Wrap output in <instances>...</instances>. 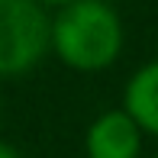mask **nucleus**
<instances>
[{"instance_id":"nucleus-2","label":"nucleus","mask_w":158,"mask_h":158,"mask_svg":"<svg viewBox=\"0 0 158 158\" xmlns=\"http://www.w3.org/2000/svg\"><path fill=\"white\" fill-rule=\"evenodd\" d=\"M52 48V19L39 0H0V77L32 71Z\"/></svg>"},{"instance_id":"nucleus-3","label":"nucleus","mask_w":158,"mask_h":158,"mask_svg":"<svg viewBox=\"0 0 158 158\" xmlns=\"http://www.w3.org/2000/svg\"><path fill=\"white\" fill-rule=\"evenodd\" d=\"M84 152L87 158H139L142 129L126 110H106L87 126Z\"/></svg>"},{"instance_id":"nucleus-1","label":"nucleus","mask_w":158,"mask_h":158,"mask_svg":"<svg viewBox=\"0 0 158 158\" xmlns=\"http://www.w3.org/2000/svg\"><path fill=\"white\" fill-rule=\"evenodd\" d=\"M52 52L74 71H103L123 52L119 13L103 0H74L52 19Z\"/></svg>"},{"instance_id":"nucleus-6","label":"nucleus","mask_w":158,"mask_h":158,"mask_svg":"<svg viewBox=\"0 0 158 158\" xmlns=\"http://www.w3.org/2000/svg\"><path fill=\"white\" fill-rule=\"evenodd\" d=\"M39 3H42V6H58V10H61V6L74 3V0H39Z\"/></svg>"},{"instance_id":"nucleus-4","label":"nucleus","mask_w":158,"mask_h":158,"mask_svg":"<svg viewBox=\"0 0 158 158\" xmlns=\"http://www.w3.org/2000/svg\"><path fill=\"white\" fill-rule=\"evenodd\" d=\"M123 110L135 119V126L148 135H158V58L142 64L126 81Z\"/></svg>"},{"instance_id":"nucleus-7","label":"nucleus","mask_w":158,"mask_h":158,"mask_svg":"<svg viewBox=\"0 0 158 158\" xmlns=\"http://www.w3.org/2000/svg\"><path fill=\"white\" fill-rule=\"evenodd\" d=\"M155 158H158V155H155Z\"/></svg>"},{"instance_id":"nucleus-5","label":"nucleus","mask_w":158,"mask_h":158,"mask_svg":"<svg viewBox=\"0 0 158 158\" xmlns=\"http://www.w3.org/2000/svg\"><path fill=\"white\" fill-rule=\"evenodd\" d=\"M0 158H23V155H19L10 142H0Z\"/></svg>"}]
</instances>
